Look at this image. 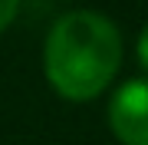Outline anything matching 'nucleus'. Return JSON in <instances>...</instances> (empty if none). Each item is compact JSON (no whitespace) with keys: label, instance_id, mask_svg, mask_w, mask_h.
<instances>
[{"label":"nucleus","instance_id":"nucleus-1","mask_svg":"<svg viewBox=\"0 0 148 145\" xmlns=\"http://www.w3.org/2000/svg\"><path fill=\"white\" fill-rule=\"evenodd\" d=\"M122 66V36L106 13L73 10L49 27L43 73L69 102H89L109 89Z\"/></svg>","mask_w":148,"mask_h":145},{"label":"nucleus","instance_id":"nucleus-2","mask_svg":"<svg viewBox=\"0 0 148 145\" xmlns=\"http://www.w3.org/2000/svg\"><path fill=\"white\" fill-rule=\"evenodd\" d=\"M109 129L122 145H148V76L128 79L112 92Z\"/></svg>","mask_w":148,"mask_h":145},{"label":"nucleus","instance_id":"nucleus-3","mask_svg":"<svg viewBox=\"0 0 148 145\" xmlns=\"http://www.w3.org/2000/svg\"><path fill=\"white\" fill-rule=\"evenodd\" d=\"M16 10H20V0H0V33L13 23Z\"/></svg>","mask_w":148,"mask_h":145},{"label":"nucleus","instance_id":"nucleus-4","mask_svg":"<svg viewBox=\"0 0 148 145\" xmlns=\"http://www.w3.org/2000/svg\"><path fill=\"white\" fill-rule=\"evenodd\" d=\"M135 53H138V63H142V69H148V27L142 30V36H138Z\"/></svg>","mask_w":148,"mask_h":145}]
</instances>
